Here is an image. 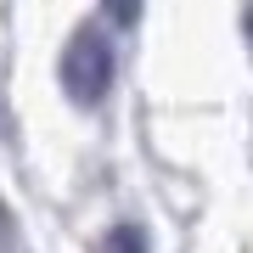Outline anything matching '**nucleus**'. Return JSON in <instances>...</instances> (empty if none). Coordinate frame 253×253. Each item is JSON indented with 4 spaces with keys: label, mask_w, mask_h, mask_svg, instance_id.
Segmentation results:
<instances>
[{
    "label": "nucleus",
    "mask_w": 253,
    "mask_h": 253,
    "mask_svg": "<svg viewBox=\"0 0 253 253\" xmlns=\"http://www.w3.org/2000/svg\"><path fill=\"white\" fill-rule=\"evenodd\" d=\"M242 28H248V40H253V6H248V17H242Z\"/></svg>",
    "instance_id": "obj_4"
},
{
    "label": "nucleus",
    "mask_w": 253,
    "mask_h": 253,
    "mask_svg": "<svg viewBox=\"0 0 253 253\" xmlns=\"http://www.w3.org/2000/svg\"><path fill=\"white\" fill-rule=\"evenodd\" d=\"M107 242H113V248H101V253H141V236H135V231H113Z\"/></svg>",
    "instance_id": "obj_3"
},
{
    "label": "nucleus",
    "mask_w": 253,
    "mask_h": 253,
    "mask_svg": "<svg viewBox=\"0 0 253 253\" xmlns=\"http://www.w3.org/2000/svg\"><path fill=\"white\" fill-rule=\"evenodd\" d=\"M107 17L113 23H135L141 17V0H107Z\"/></svg>",
    "instance_id": "obj_2"
},
{
    "label": "nucleus",
    "mask_w": 253,
    "mask_h": 253,
    "mask_svg": "<svg viewBox=\"0 0 253 253\" xmlns=\"http://www.w3.org/2000/svg\"><path fill=\"white\" fill-rule=\"evenodd\" d=\"M62 90L79 101V107H96L113 90V45L101 28H73V40L62 45Z\"/></svg>",
    "instance_id": "obj_1"
}]
</instances>
